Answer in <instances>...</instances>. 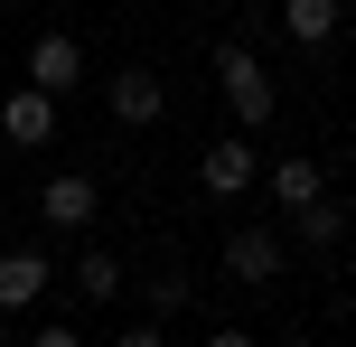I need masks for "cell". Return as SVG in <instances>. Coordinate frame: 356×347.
Listing matches in <instances>:
<instances>
[{
  "label": "cell",
  "instance_id": "6da1fadb",
  "mask_svg": "<svg viewBox=\"0 0 356 347\" xmlns=\"http://www.w3.org/2000/svg\"><path fill=\"white\" fill-rule=\"evenodd\" d=\"M216 94H225V113L234 122H272V75H263V56L253 47H216Z\"/></svg>",
  "mask_w": 356,
  "mask_h": 347
},
{
  "label": "cell",
  "instance_id": "7a4b0ae2",
  "mask_svg": "<svg viewBox=\"0 0 356 347\" xmlns=\"http://www.w3.org/2000/svg\"><path fill=\"white\" fill-rule=\"evenodd\" d=\"M94 207H104V197H94V179H85V169H66V179H47V188H38V225H47V235H85V225H94Z\"/></svg>",
  "mask_w": 356,
  "mask_h": 347
},
{
  "label": "cell",
  "instance_id": "3957f363",
  "mask_svg": "<svg viewBox=\"0 0 356 347\" xmlns=\"http://www.w3.org/2000/svg\"><path fill=\"white\" fill-rule=\"evenodd\" d=\"M0 141H10V150H47L56 141V94L47 85H19L10 104H0Z\"/></svg>",
  "mask_w": 356,
  "mask_h": 347
},
{
  "label": "cell",
  "instance_id": "277c9868",
  "mask_svg": "<svg viewBox=\"0 0 356 347\" xmlns=\"http://www.w3.org/2000/svg\"><path fill=\"white\" fill-rule=\"evenodd\" d=\"M272 273H282V235H272V225H234V235H225V282L263 291Z\"/></svg>",
  "mask_w": 356,
  "mask_h": 347
},
{
  "label": "cell",
  "instance_id": "5b68a950",
  "mask_svg": "<svg viewBox=\"0 0 356 347\" xmlns=\"http://www.w3.org/2000/svg\"><path fill=\"white\" fill-rule=\"evenodd\" d=\"M104 104H113V122H122V131H150V122L169 113V94H160V75H150V66H122Z\"/></svg>",
  "mask_w": 356,
  "mask_h": 347
},
{
  "label": "cell",
  "instance_id": "8992f818",
  "mask_svg": "<svg viewBox=\"0 0 356 347\" xmlns=\"http://www.w3.org/2000/svg\"><path fill=\"white\" fill-rule=\"evenodd\" d=\"M75 75H85V47H75L66 29H38V38H29V85H47V94H75Z\"/></svg>",
  "mask_w": 356,
  "mask_h": 347
},
{
  "label": "cell",
  "instance_id": "52a82bcc",
  "mask_svg": "<svg viewBox=\"0 0 356 347\" xmlns=\"http://www.w3.org/2000/svg\"><path fill=\"white\" fill-rule=\"evenodd\" d=\"M253 179H263V160H253L244 141H207V160H197V188H207V197H244Z\"/></svg>",
  "mask_w": 356,
  "mask_h": 347
},
{
  "label": "cell",
  "instance_id": "ba28073f",
  "mask_svg": "<svg viewBox=\"0 0 356 347\" xmlns=\"http://www.w3.org/2000/svg\"><path fill=\"white\" fill-rule=\"evenodd\" d=\"M338 0H282V29H291V47H309V56H328L338 47Z\"/></svg>",
  "mask_w": 356,
  "mask_h": 347
},
{
  "label": "cell",
  "instance_id": "9c48e42d",
  "mask_svg": "<svg viewBox=\"0 0 356 347\" xmlns=\"http://www.w3.org/2000/svg\"><path fill=\"white\" fill-rule=\"evenodd\" d=\"M47 254H29V244H19V254H0V310H38V300H47Z\"/></svg>",
  "mask_w": 356,
  "mask_h": 347
},
{
  "label": "cell",
  "instance_id": "30bf717a",
  "mask_svg": "<svg viewBox=\"0 0 356 347\" xmlns=\"http://www.w3.org/2000/svg\"><path fill=\"white\" fill-rule=\"evenodd\" d=\"M263 188H272V207L291 216V207L319 197V160H272V169H263Z\"/></svg>",
  "mask_w": 356,
  "mask_h": 347
},
{
  "label": "cell",
  "instance_id": "8fae6325",
  "mask_svg": "<svg viewBox=\"0 0 356 347\" xmlns=\"http://www.w3.org/2000/svg\"><path fill=\"white\" fill-rule=\"evenodd\" d=\"M291 225H300V244H319V254H328V244L347 235V207H338V197H328V188H319V197H309V207H291Z\"/></svg>",
  "mask_w": 356,
  "mask_h": 347
},
{
  "label": "cell",
  "instance_id": "7c38bea8",
  "mask_svg": "<svg viewBox=\"0 0 356 347\" xmlns=\"http://www.w3.org/2000/svg\"><path fill=\"white\" fill-rule=\"evenodd\" d=\"M75 291L85 300H122V263L113 254H75Z\"/></svg>",
  "mask_w": 356,
  "mask_h": 347
},
{
  "label": "cell",
  "instance_id": "4fadbf2b",
  "mask_svg": "<svg viewBox=\"0 0 356 347\" xmlns=\"http://www.w3.org/2000/svg\"><path fill=\"white\" fill-rule=\"evenodd\" d=\"M150 310H188V273H160V282H150Z\"/></svg>",
  "mask_w": 356,
  "mask_h": 347
},
{
  "label": "cell",
  "instance_id": "5bb4252c",
  "mask_svg": "<svg viewBox=\"0 0 356 347\" xmlns=\"http://www.w3.org/2000/svg\"><path fill=\"white\" fill-rule=\"evenodd\" d=\"M0 347H10V310H0Z\"/></svg>",
  "mask_w": 356,
  "mask_h": 347
}]
</instances>
